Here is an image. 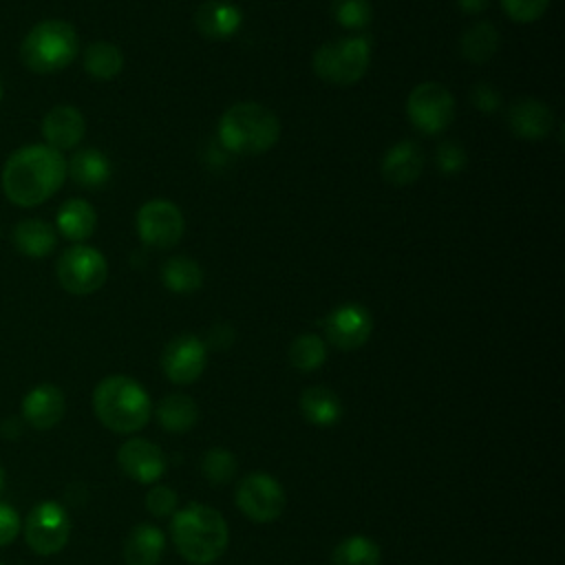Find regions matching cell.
I'll list each match as a JSON object with an SVG mask.
<instances>
[{
  "label": "cell",
  "mask_w": 565,
  "mask_h": 565,
  "mask_svg": "<svg viewBox=\"0 0 565 565\" xmlns=\"http://www.w3.org/2000/svg\"><path fill=\"white\" fill-rule=\"evenodd\" d=\"M66 179V159L46 143L18 148L2 168V192L20 207H35L51 199Z\"/></svg>",
  "instance_id": "obj_1"
},
{
  "label": "cell",
  "mask_w": 565,
  "mask_h": 565,
  "mask_svg": "<svg viewBox=\"0 0 565 565\" xmlns=\"http://www.w3.org/2000/svg\"><path fill=\"white\" fill-rule=\"evenodd\" d=\"M170 536L188 563L207 565L223 556L230 543V527L218 510L203 503H188L172 514Z\"/></svg>",
  "instance_id": "obj_2"
},
{
  "label": "cell",
  "mask_w": 565,
  "mask_h": 565,
  "mask_svg": "<svg viewBox=\"0 0 565 565\" xmlns=\"http://www.w3.org/2000/svg\"><path fill=\"white\" fill-rule=\"evenodd\" d=\"M93 411L113 433H137L150 415L152 402L146 388L128 375H108L93 391Z\"/></svg>",
  "instance_id": "obj_3"
},
{
  "label": "cell",
  "mask_w": 565,
  "mask_h": 565,
  "mask_svg": "<svg viewBox=\"0 0 565 565\" xmlns=\"http://www.w3.org/2000/svg\"><path fill=\"white\" fill-rule=\"evenodd\" d=\"M280 137V121L263 104L241 102L230 106L218 121L221 146L234 154H263Z\"/></svg>",
  "instance_id": "obj_4"
},
{
  "label": "cell",
  "mask_w": 565,
  "mask_h": 565,
  "mask_svg": "<svg viewBox=\"0 0 565 565\" xmlns=\"http://www.w3.org/2000/svg\"><path fill=\"white\" fill-rule=\"evenodd\" d=\"M79 51L73 24L64 20L38 22L20 44V60L33 73H55L66 68Z\"/></svg>",
  "instance_id": "obj_5"
},
{
  "label": "cell",
  "mask_w": 565,
  "mask_h": 565,
  "mask_svg": "<svg viewBox=\"0 0 565 565\" xmlns=\"http://www.w3.org/2000/svg\"><path fill=\"white\" fill-rule=\"evenodd\" d=\"M371 60V40L366 35H349L324 42L316 49L311 66L313 73L338 86L355 84L364 77Z\"/></svg>",
  "instance_id": "obj_6"
},
{
  "label": "cell",
  "mask_w": 565,
  "mask_h": 565,
  "mask_svg": "<svg viewBox=\"0 0 565 565\" xmlns=\"http://www.w3.org/2000/svg\"><path fill=\"white\" fill-rule=\"evenodd\" d=\"M108 276L106 258L90 245H73L57 258V280L64 291L73 296H86L97 291Z\"/></svg>",
  "instance_id": "obj_7"
},
{
  "label": "cell",
  "mask_w": 565,
  "mask_h": 565,
  "mask_svg": "<svg viewBox=\"0 0 565 565\" xmlns=\"http://www.w3.org/2000/svg\"><path fill=\"white\" fill-rule=\"evenodd\" d=\"M236 508L254 523L276 521L287 503L285 488L267 472L245 475L234 492Z\"/></svg>",
  "instance_id": "obj_8"
},
{
  "label": "cell",
  "mask_w": 565,
  "mask_h": 565,
  "mask_svg": "<svg viewBox=\"0 0 565 565\" xmlns=\"http://www.w3.org/2000/svg\"><path fill=\"white\" fill-rule=\"evenodd\" d=\"M406 115L417 130L437 135L455 119V97L439 82H422L406 99Z\"/></svg>",
  "instance_id": "obj_9"
},
{
  "label": "cell",
  "mask_w": 565,
  "mask_h": 565,
  "mask_svg": "<svg viewBox=\"0 0 565 565\" xmlns=\"http://www.w3.org/2000/svg\"><path fill=\"white\" fill-rule=\"evenodd\" d=\"M68 536L71 519L57 501H42L33 505L24 523V541L35 554H57L68 543Z\"/></svg>",
  "instance_id": "obj_10"
},
{
  "label": "cell",
  "mask_w": 565,
  "mask_h": 565,
  "mask_svg": "<svg viewBox=\"0 0 565 565\" xmlns=\"http://www.w3.org/2000/svg\"><path fill=\"white\" fill-rule=\"evenodd\" d=\"M137 234L154 249H170L183 236V214L168 199H152L137 210Z\"/></svg>",
  "instance_id": "obj_11"
},
{
  "label": "cell",
  "mask_w": 565,
  "mask_h": 565,
  "mask_svg": "<svg viewBox=\"0 0 565 565\" xmlns=\"http://www.w3.org/2000/svg\"><path fill=\"white\" fill-rule=\"evenodd\" d=\"M207 364V347L192 333L174 335L161 353V369L172 384L185 386L201 377Z\"/></svg>",
  "instance_id": "obj_12"
},
{
  "label": "cell",
  "mask_w": 565,
  "mask_h": 565,
  "mask_svg": "<svg viewBox=\"0 0 565 565\" xmlns=\"http://www.w3.org/2000/svg\"><path fill=\"white\" fill-rule=\"evenodd\" d=\"M373 331V318L366 307L358 302H344L329 311L324 318V335L340 351L360 349Z\"/></svg>",
  "instance_id": "obj_13"
},
{
  "label": "cell",
  "mask_w": 565,
  "mask_h": 565,
  "mask_svg": "<svg viewBox=\"0 0 565 565\" xmlns=\"http://www.w3.org/2000/svg\"><path fill=\"white\" fill-rule=\"evenodd\" d=\"M117 463L126 477L137 483H154L166 472L163 450L148 439H128L117 450Z\"/></svg>",
  "instance_id": "obj_14"
},
{
  "label": "cell",
  "mask_w": 565,
  "mask_h": 565,
  "mask_svg": "<svg viewBox=\"0 0 565 565\" xmlns=\"http://www.w3.org/2000/svg\"><path fill=\"white\" fill-rule=\"evenodd\" d=\"M66 411V399L60 386L38 384L22 397V417L38 430H49L60 424Z\"/></svg>",
  "instance_id": "obj_15"
},
{
  "label": "cell",
  "mask_w": 565,
  "mask_h": 565,
  "mask_svg": "<svg viewBox=\"0 0 565 565\" xmlns=\"http://www.w3.org/2000/svg\"><path fill=\"white\" fill-rule=\"evenodd\" d=\"M508 126L516 137L539 141L552 132L554 113L547 104L532 97H523L510 106Z\"/></svg>",
  "instance_id": "obj_16"
},
{
  "label": "cell",
  "mask_w": 565,
  "mask_h": 565,
  "mask_svg": "<svg viewBox=\"0 0 565 565\" xmlns=\"http://www.w3.org/2000/svg\"><path fill=\"white\" fill-rule=\"evenodd\" d=\"M86 132V121L75 106H53L42 119V135L46 146L55 150H71L75 148Z\"/></svg>",
  "instance_id": "obj_17"
},
{
  "label": "cell",
  "mask_w": 565,
  "mask_h": 565,
  "mask_svg": "<svg viewBox=\"0 0 565 565\" xmlns=\"http://www.w3.org/2000/svg\"><path fill=\"white\" fill-rule=\"evenodd\" d=\"M424 170V154L419 143L404 139L391 146L382 157V177L395 188L411 185L419 179Z\"/></svg>",
  "instance_id": "obj_18"
},
{
  "label": "cell",
  "mask_w": 565,
  "mask_h": 565,
  "mask_svg": "<svg viewBox=\"0 0 565 565\" xmlns=\"http://www.w3.org/2000/svg\"><path fill=\"white\" fill-rule=\"evenodd\" d=\"M243 13L227 0H205L194 11V26L210 40H225L241 29Z\"/></svg>",
  "instance_id": "obj_19"
},
{
  "label": "cell",
  "mask_w": 565,
  "mask_h": 565,
  "mask_svg": "<svg viewBox=\"0 0 565 565\" xmlns=\"http://www.w3.org/2000/svg\"><path fill=\"white\" fill-rule=\"evenodd\" d=\"M166 552V536L152 523L135 525L124 541L126 565H159Z\"/></svg>",
  "instance_id": "obj_20"
},
{
  "label": "cell",
  "mask_w": 565,
  "mask_h": 565,
  "mask_svg": "<svg viewBox=\"0 0 565 565\" xmlns=\"http://www.w3.org/2000/svg\"><path fill=\"white\" fill-rule=\"evenodd\" d=\"M302 417L318 428H331L342 419V399L329 386H309L298 399Z\"/></svg>",
  "instance_id": "obj_21"
},
{
  "label": "cell",
  "mask_w": 565,
  "mask_h": 565,
  "mask_svg": "<svg viewBox=\"0 0 565 565\" xmlns=\"http://www.w3.org/2000/svg\"><path fill=\"white\" fill-rule=\"evenodd\" d=\"M66 174H71L79 188L97 190L110 179V161L97 148H82L66 161Z\"/></svg>",
  "instance_id": "obj_22"
},
{
  "label": "cell",
  "mask_w": 565,
  "mask_h": 565,
  "mask_svg": "<svg viewBox=\"0 0 565 565\" xmlns=\"http://www.w3.org/2000/svg\"><path fill=\"white\" fill-rule=\"evenodd\" d=\"M13 245L29 258H44L57 245V232L42 218H22L13 227Z\"/></svg>",
  "instance_id": "obj_23"
},
{
  "label": "cell",
  "mask_w": 565,
  "mask_h": 565,
  "mask_svg": "<svg viewBox=\"0 0 565 565\" xmlns=\"http://www.w3.org/2000/svg\"><path fill=\"white\" fill-rule=\"evenodd\" d=\"M97 225V214L93 205L84 199H68L60 205L57 216H55V227L57 232L75 243H82L95 232Z\"/></svg>",
  "instance_id": "obj_24"
},
{
  "label": "cell",
  "mask_w": 565,
  "mask_h": 565,
  "mask_svg": "<svg viewBox=\"0 0 565 565\" xmlns=\"http://www.w3.org/2000/svg\"><path fill=\"white\" fill-rule=\"evenodd\" d=\"M157 422L168 433H188L199 422V406L185 393H170L157 406Z\"/></svg>",
  "instance_id": "obj_25"
},
{
  "label": "cell",
  "mask_w": 565,
  "mask_h": 565,
  "mask_svg": "<svg viewBox=\"0 0 565 565\" xmlns=\"http://www.w3.org/2000/svg\"><path fill=\"white\" fill-rule=\"evenodd\" d=\"M461 55L472 64H486L499 49V31L492 22L481 20L470 24L461 35Z\"/></svg>",
  "instance_id": "obj_26"
},
{
  "label": "cell",
  "mask_w": 565,
  "mask_h": 565,
  "mask_svg": "<svg viewBox=\"0 0 565 565\" xmlns=\"http://www.w3.org/2000/svg\"><path fill=\"white\" fill-rule=\"evenodd\" d=\"M82 64H84V71L90 77L106 82V79H113L121 73L124 55L113 42L97 40V42L86 46V51L82 55Z\"/></svg>",
  "instance_id": "obj_27"
},
{
  "label": "cell",
  "mask_w": 565,
  "mask_h": 565,
  "mask_svg": "<svg viewBox=\"0 0 565 565\" xmlns=\"http://www.w3.org/2000/svg\"><path fill=\"white\" fill-rule=\"evenodd\" d=\"M163 285L174 294H194L203 285L201 265L188 256H172L161 269Z\"/></svg>",
  "instance_id": "obj_28"
},
{
  "label": "cell",
  "mask_w": 565,
  "mask_h": 565,
  "mask_svg": "<svg viewBox=\"0 0 565 565\" xmlns=\"http://www.w3.org/2000/svg\"><path fill=\"white\" fill-rule=\"evenodd\" d=\"M380 545L364 534L342 539L331 552V565H380Z\"/></svg>",
  "instance_id": "obj_29"
},
{
  "label": "cell",
  "mask_w": 565,
  "mask_h": 565,
  "mask_svg": "<svg viewBox=\"0 0 565 565\" xmlns=\"http://www.w3.org/2000/svg\"><path fill=\"white\" fill-rule=\"evenodd\" d=\"M327 360V344L316 333H302L289 344V362L296 371L311 373Z\"/></svg>",
  "instance_id": "obj_30"
},
{
  "label": "cell",
  "mask_w": 565,
  "mask_h": 565,
  "mask_svg": "<svg viewBox=\"0 0 565 565\" xmlns=\"http://www.w3.org/2000/svg\"><path fill=\"white\" fill-rule=\"evenodd\" d=\"M238 470L234 452L227 448H210L201 457V475L210 486H227Z\"/></svg>",
  "instance_id": "obj_31"
},
{
  "label": "cell",
  "mask_w": 565,
  "mask_h": 565,
  "mask_svg": "<svg viewBox=\"0 0 565 565\" xmlns=\"http://www.w3.org/2000/svg\"><path fill=\"white\" fill-rule=\"evenodd\" d=\"M331 11H333V18L344 29H351V31L364 29L373 18V9L369 0H333Z\"/></svg>",
  "instance_id": "obj_32"
},
{
  "label": "cell",
  "mask_w": 565,
  "mask_h": 565,
  "mask_svg": "<svg viewBox=\"0 0 565 565\" xmlns=\"http://www.w3.org/2000/svg\"><path fill=\"white\" fill-rule=\"evenodd\" d=\"M466 150L457 141H441L435 152V163L441 174H457L466 168Z\"/></svg>",
  "instance_id": "obj_33"
},
{
  "label": "cell",
  "mask_w": 565,
  "mask_h": 565,
  "mask_svg": "<svg viewBox=\"0 0 565 565\" xmlns=\"http://www.w3.org/2000/svg\"><path fill=\"white\" fill-rule=\"evenodd\" d=\"M550 2L552 0H501V7L514 22H534L547 11Z\"/></svg>",
  "instance_id": "obj_34"
},
{
  "label": "cell",
  "mask_w": 565,
  "mask_h": 565,
  "mask_svg": "<svg viewBox=\"0 0 565 565\" xmlns=\"http://www.w3.org/2000/svg\"><path fill=\"white\" fill-rule=\"evenodd\" d=\"M179 497L170 486H154L146 494V508L152 516H170L177 512Z\"/></svg>",
  "instance_id": "obj_35"
},
{
  "label": "cell",
  "mask_w": 565,
  "mask_h": 565,
  "mask_svg": "<svg viewBox=\"0 0 565 565\" xmlns=\"http://www.w3.org/2000/svg\"><path fill=\"white\" fill-rule=\"evenodd\" d=\"M470 99H472L475 108L481 110V113H486V115L499 110V106H501V93H499L494 86H490V84H477V86H472Z\"/></svg>",
  "instance_id": "obj_36"
},
{
  "label": "cell",
  "mask_w": 565,
  "mask_h": 565,
  "mask_svg": "<svg viewBox=\"0 0 565 565\" xmlns=\"http://www.w3.org/2000/svg\"><path fill=\"white\" fill-rule=\"evenodd\" d=\"M20 532V516L13 505L0 503V547L9 545Z\"/></svg>",
  "instance_id": "obj_37"
},
{
  "label": "cell",
  "mask_w": 565,
  "mask_h": 565,
  "mask_svg": "<svg viewBox=\"0 0 565 565\" xmlns=\"http://www.w3.org/2000/svg\"><path fill=\"white\" fill-rule=\"evenodd\" d=\"M234 342V331L230 324H214L210 329V338H207V344L205 347H212L216 351H225L230 349Z\"/></svg>",
  "instance_id": "obj_38"
},
{
  "label": "cell",
  "mask_w": 565,
  "mask_h": 565,
  "mask_svg": "<svg viewBox=\"0 0 565 565\" xmlns=\"http://www.w3.org/2000/svg\"><path fill=\"white\" fill-rule=\"evenodd\" d=\"M457 2L463 13H481V11H486L490 0H457Z\"/></svg>",
  "instance_id": "obj_39"
},
{
  "label": "cell",
  "mask_w": 565,
  "mask_h": 565,
  "mask_svg": "<svg viewBox=\"0 0 565 565\" xmlns=\"http://www.w3.org/2000/svg\"><path fill=\"white\" fill-rule=\"evenodd\" d=\"M2 483H4V470H2V466H0V488H2Z\"/></svg>",
  "instance_id": "obj_40"
},
{
  "label": "cell",
  "mask_w": 565,
  "mask_h": 565,
  "mask_svg": "<svg viewBox=\"0 0 565 565\" xmlns=\"http://www.w3.org/2000/svg\"><path fill=\"white\" fill-rule=\"evenodd\" d=\"M0 99H2V79H0Z\"/></svg>",
  "instance_id": "obj_41"
}]
</instances>
